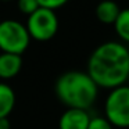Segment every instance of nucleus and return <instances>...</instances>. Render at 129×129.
Segmentation results:
<instances>
[{
	"mask_svg": "<svg viewBox=\"0 0 129 129\" xmlns=\"http://www.w3.org/2000/svg\"><path fill=\"white\" fill-rule=\"evenodd\" d=\"M86 72L99 89L122 86L129 74V50L119 42L103 43L90 54Z\"/></svg>",
	"mask_w": 129,
	"mask_h": 129,
	"instance_id": "obj_1",
	"label": "nucleus"
},
{
	"mask_svg": "<svg viewBox=\"0 0 129 129\" xmlns=\"http://www.w3.org/2000/svg\"><path fill=\"white\" fill-rule=\"evenodd\" d=\"M56 96L67 108L89 110L96 103L99 86L87 72L68 71L58 76L54 85Z\"/></svg>",
	"mask_w": 129,
	"mask_h": 129,
	"instance_id": "obj_2",
	"label": "nucleus"
},
{
	"mask_svg": "<svg viewBox=\"0 0 129 129\" xmlns=\"http://www.w3.org/2000/svg\"><path fill=\"white\" fill-rule=\"evenodd\" d=\"M104 117L114 128H129V86L111 89L104 101Z\"/></svg>",
	"mask_w": 129,
	"mask_h": 129,
	"instance_id": "obj_3",
	"label": "nucleus"
},
{
	"mask_svg": "<svg viewBox=\"0 0 129 129\" xmlns=\"http://www.w3.org/2000/svg\"><path fill=\"white\" fill-rule=\"evenodd\" d=\"M31 36L26 26L15 20H4L0 22V50L2 53L21 54L28 49Z\"/></svg>",
	"mask_w": 129,
	"mask_h": 129,
	"instance_id": "obj_4",
	"label": "nucleus"
},
{
	"mask_svg": "<svg viewBox=\"0 0 129 129\" xmlns=\"http://www.w3.org/2000/svg\"><path fill=\"white\" fill-rule=\"evenodd\" d=\"M25 26L31 39L46 42L56 36L58 31V18L56 15V11L40 7L31 15H28Z\"/></svg>",
	"mask_w": 129,
	"mask_h": 129,
	"instance_id": "obj_5",
	"label": "nucleus"
},
{
	"mask_svg": "<svg viewBox=\"0 0 129 129\" xmlns=\"http://www.w3.org/2000/svg\"><path fill=\"white\" fill-rule=\"evenodd\" d=\"M90 118L86 110L67 108L58 119V129H87Z\"/></svg>",
	"mask_w": 129,
	"mask_h": 129,
	"instance_id": "obj_6",
	"label": "nucleus"
},
{
	"mask_svg": "<svg viewBox=\"0 0 129 129\" xmlns=\"http://www.w3.org/2000/svg\"><path fill=\"white\" fill-rule=\"evenodd\" d=\"M22 68V58L18 54L0 53V79H13Z\"/></svg>",
	"mask_w": 129,
	"mask_h": 129,
	"instance_id": "obj_7",
	"label": "nucleus"
},
{
	"mask_svg": "<svg viewBox=\"0 0 129 129\" xmlns=\"http://www.w3.org/2000/svg\"><path fill=\"white\" fill-rule=\"evenodd\" d=\"M119 13H121V9L112 0H103L96 7V17H97V20L103 24H108V25L110 24L114 25Z\"/></svg>",
	"mask_w": 129,
	"mask_h": 129,
	"instance_id": "obj_8",
	"label": "nucleus"
},
{
	"mask_svg": "<svg viewBox=\"0 0 129 129\" xmlns=\"http://www.w3.org/2000/svg\"><path fill=\"white\" fill-rule=\"evenodd\" d=\"M15 107V93L10 85L0 82V118H9Z\"/></svg>",
	"mask_w": 129,
	"mask_h": 129,
	"instance_id": "obj_9",
	"label": "nucleus"
},
{
	"mask_svg": "<svg viewBox=\"0 0 129 129\" xmlns=\"http://www.w3.org/2000/svg\"><path fill=\"white\" fill-rule=\"evenodd\" d=\"M114 28L119 39L129 43V9L121 10L117 21L114 22Z\"/></svg>",
	"mask_w": 129,
	"mask_h": 129,
	"instance_id": "obj_10",
	"label": "nucleus"
},
{
	"mask_svg": "<svg viewBox=\"0 0 129 129\" xmlns=\"http://www.w3.org/2000/svg\"><path fill=\"white\" fill-rule=\"evenodd\" d=\"M38 9H40L38 0H18V10L22 14L31 15L32 13H35Z\"/></svg>",
	"mask_w": 129,
	"mask_h": 129,
	"instance_id": "obj_11",
	"label": "nucleus"
},
{
	"mask_svg": "<svg viewBox=\"0 0 129 129\" xmlns=\"http://www.w3.org/2000/svg\"><path fill=\"white\" fill-rule=\"evenodd\" d=\"M87 129H114V126L107 121L106 117H92Z\"/></svg>",
	"mask_w": 129,
	"mask_h": 129,
	"instance_id": "obj_12",
	"label": "nucleus"
},
{
	"mask_svg": "<svg viewBox=\"0 0 129 129\" xmlns=\"http://www.w3.org/2000/svg\"><path fill=\"white\" fill-rule=\"evenodd\" d=\"M67 2H68V0H38V3H39L40 7L53 10V11H56L57 9L62 7Z\"/></svg>",
	"mask_w": 129,
	"mask_h": 129,
	"instance_id": "obj_13",
	"label": "nucleus"
},
{
	"mask_svg": "<svg viewBox=\"0 0 129 129\" xmlns=\"http://www.w3.org/2000/svg\"><path fill=\"white\" fill-rule=\"evenodd\" d=\"M10 119L9 118H0V129H10Z\"/></svg>",
	"mask_w": 129,
	"mask_h": 129,
	"instance_id": "obj_14",
	"label": "nucleus"
},
{
	"mask_svg": "<svg viewBox=\"0 0 129 129\" xmlns=\"http://www.w3.org/2000/svg\"><path fill=\"white\" fill-rule=\"evenodd\" d=\"M125 85H128V86H129V74H128V78H126V83Z\"/></svg>",
	"mask_w": 129,
	"mask_h": 129,
	"instance_id": "obj_15",
	"label": "nucleus"
},
{
	"mask_svg": "<svg viewBox=\"0 0 129 129\" xmlns=\"http://www.w3.org/2000/svg\"><path fill=\"white\" fill-rule=\"evenodd\" d=\"M3 2H9V0H3Z\"/></svg>",
	"mask_w": 129,
	"mask_h": 129,
	"instance_id": "obj_16",
	"label": "nucleus"
}]
</instances>
